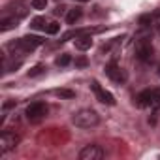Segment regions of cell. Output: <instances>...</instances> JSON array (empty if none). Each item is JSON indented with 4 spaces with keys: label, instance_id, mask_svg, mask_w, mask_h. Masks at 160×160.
Listing matches in <instances>:
<instances>
[{
    "label": "cell",
    "instance_id": "obj_9",
    "mask_svg": "<svg viewBox=\"0 0 160 160\" xmlns=\"http://www.w3.org/2000/svg\"><path fill=\"white\" fill-rule=\"evenodd\" d=\"M75 47L79 49V51H87V49H91L92 47V38L85 32V34H81V36H77L75 38Z\"/></svg>",
    "mask_w": 160,
    "mask_h": 160
},
{
    "label": "cell",
    "instance_id": "obj_3",
    "mask_svg": "<svg viewBox=\"0 0 160 160\" xmlns=\"http://www.w3.org/2000/svg\"><path fill=\"white\" fill-rule=\"evenodd\" d=\"M43 43V38H40V36H23L21 40H17V42H13V43H10V47L12 49H19V51H32V49H36L38 45H42Z\"/></svg>",
    "mask_w": 160,
    "mask_h": 160
},
{
    "label": "cell",
    "instance_id": "obj_17",
    "mask_svg": "<svg viewBox=\"0 0 160 160\" xmlns=\"http://www.w3.org/2000/svg\"><path fill=\"white\" fill-rule=\"evenodd\" d=\"M151 108H154V109L160 108V91H152V102H151Z\"/></svg>",
    "mask_w": 160,
    "mask_h": 160
},
{
    "label": "cell",
    "instance_id": "obj_4",
    "mask_svg": "<svg viewBox=\"0 0 160 160\" xmlns=\"http://www.w3.org/2000/svg\"><path fill=\"white\" fill-rule=\"evenodd\" d=\"M25 115H27V119H28L30 122H40V121L47 115V104H45V102H32V104L27 108Z\"/></svg>",
    "mask_w": 160,
    "mask_h": 160
},
{
    "label": "cell",
    "instance_id": "obj_5",
    "mask_svg": "<svg viewBox=\"0 0 160 160\" xmlns=\"http://www.w3.org/2000/svg\"><path fill=\"white\" fill-rule=\"evenodd\" d=\"M104 149L100 145H87L79 151V158L81 160H102L104 158Z\"/></svg>",
    "mask_w": 160,
    "mask_h": 160
},
{
    "label": "cell",
    "instance_id": "obj_18",
    "mask_svg": "<svg viewBox=\"0 0 160 160\" xmlns=\"http://www.w3.org/2000/svg\"><path fill=\"white\" fill-rule=\"evenodd\" d=\"M58 30H60V25L58 23H47V28H45L47 34H57Z\"/></svg>",
    "mask_w": 160,
    "mask_h": 160
},
{
    "label": "cell",
    "instance_id": "obj_7",
    "mask_svg": "<svg viewBox=\"0 0 160 160\" xmlns=\"http://www.w3.org/2000/svg\"><path fill=\"white\" fill-rule=\"evenodd\" d=\"M106 75H108L109 79H113L115 83L126 81V73H124V70H122L121 66H117L115 62H109V64L106 66Z\"/></svg>",
    "mask_w": 160,
    "mask_h": 160
},
{
    "label": "cell",
    "instance_id": "obj_20",
    "mask_svg": "<svg viewBox=\"0 0 160 160\" xmlns=\"http://www.w3.org/2000/svg\"><path fill=\"white\" fill-rule=\"evenodd\" d=\"M47 0H32V8L34 10H45Z\"/></svg>",
    "mask_w": 160,
    "mask_h": 160
},
{
    "label": "cell",
    "instance_id": "obj_10",
    "mask_svg": "<svg viewBox=\"0 0 160 160\" xmlns=\"http://www.w3.org/2000/svg\"><path fill=\"white\" fill-rule=\"evenodd\" d=\"M19 19L21 17H8V15H4L2 17V21H0V32H8V30H12V28H15L17 27V23H19Z\"/></svg>",
    "mask_w": 160,
    "mask_h": 160
},
{
    "label": "cell",
    "instance_id": "obj_21",
    "mask_svg": "<svg viewBox=\"0 0 160 160\" xmlns=\"http://www.w3.org/2000/svg\"><path fill=\"white\" fill-rule=\"evenodd\" d=\"M87 64H89V60H87L85 57H79V58H75V66H77V68H85Z\"/></svg>",
    "mask_w": 160,
    "mask_h": 160
},
{
    "label": "cell",
    "instance_id": "obj_1",
    "mask_svg": "<svg viewBox=\"0 0 160 160\" xmlns=\"http://www.w3.org/2000/svg\"><path fill=\"white\" fill-rule=\"evenodd\" d=\"M72 122L77 126V128H92L100 122V117L94 109H79L73 113L72 117Z\"/></svg>",
    "mask_w": 160,
    "mask_h": 160
},
{
    "label": "cell",
    "instance_id": "obj_15",
    "mask_svg": "<svg viewBox=\"0 0 160 160\" xmlns=\"http://www.w3.org/2000/svg\"><path fill=\"white\" fill-rule=\"evenodd\" d=\"M55 62H57V66H68V64L72 62V58H70V55H68V53H62L60 57H57V60H55Z\"/></svg>",
    "mask_w": 160,
    "mask_h": 160
},
{
    "label": "cell",
    "instance_id": "obj_14",
    "mask_svg": "<svg viewBox=\"0 0 160 160\" xmlns=\"http://www.w3.org/2000/svg\"><path fill=\"white\" fill-rule=\"evenodd\" d=\"M45 70H47V68H45L43 64H38V66H34L32 70H28V77H38V75H42Z\"/></svg>",
    "mask_w": 160,
    "mask_h": 160
},
{
    "label": "cell",
    "instance_id": "obj_25",
    "mask_svg": "<svg viewBox=\"0 0 160 160\" xmlns=\"http://www.w3.org/2000/svg\"><path fill=\"white\" fill-rule=\"evenodd\" d=\"M158 73H160V64H158Z\"/></svg>",
    "mask_w": 160,
    "mask_h": 160
},
{
    "label": "cell",
    "instance_id": "obj_11",
    "mask_svg": "<svg viewBox=\"0 0 160 160\" xmlns=\"http://www.w3.org/2000/svg\"><path fill=\"white\" fill-rule=\"evenodd\" d=\"M151 102H152V91H143L136 96V104L139 108H151Z\"/></svg>",
    "mask_w": 160,
    "mask_h": 160
},
{
    "label": "cell",
    "instance_id": "obj_16",
    "mask_svg": "<svg viewBox=\"0 0 160 160\" xmlns=\"http://www.w3.org/2000/svg\"><path fill=\"white\" fill-rule=\"evenodd\" d=\"M151 23H152V17H151V15H141V17H139V27H141V28L151 27Z\"/></svg>",
    "mask_w": 160,
    "mask_h": 160
},
{
    "label": "cell",
    "instance_id": "obj_22",
    "mask_svg": "<svg viewBox=\"0 0 160 160\" xmlns=\"http://www.w3.org/2000/svg\"><path fill=\"white\" fill-rule=\"evenodd\" d=\"M15 106V102H4V106H2V109L6 111V109H10V108H13Z\"/></svg>",
    "mask_w": 160,
    "mask_h": 160
},
{
    "label": "cell",
    "instance_id": "obj_12",
    "mask_svg": "<svg viewBox=\"0 0 160 160\" xmlns=\"http://www.w3.org/2000/svg\"><path fill=\"white\" fill-rule=\"evenodd\" d=\"M79 17H81V10H79V8H73V10L68 12V15H66V23H68V25H75V23L79 21Z\"/></svg>",
    "mask_w": 160,
    "mask_h": 160
},
{
    "label": "cell",
    "instance_id": "obj_6",
    "mask_svg": "<svg viewBox=\"0 0 160 160\" xmlns=\"http://www.w3.org/2000/svg\"><path fill=\"white\" fill-rule=\"evenodd\" d=\"M136 57L139 60H143V62H147V60L152 58V45H151L149 40H139L136 43Z\"/></svg>",
    "mask_w": 160,
    "mask_h": 160
},
{
    "label": "cell",
    "instance_id": "obj_2",
    "mask_svg": "<svg viewBox=\"0 0 160 160\" xmlns=\"http://www.w3.org/2000/svg\"><path fill=\"white\" fill-rule=\"evenodd\" d=\"M19 141H21L19 134H15V132H10V130H4L2 134H0V152H2V154H6V152L13 151V149L19 145Z\"/></svg>",
    "mask_w": 160,
    "mask_h": 160
},
{
    "label": "cell",
    "instance_id": "obj_13",
    "mask_svg": "<svg viewBox=\"0 0 160 160\" xmlns=\"http://www.w3.org/2000/svg\"><path fill=\"white\" fill-rule=\"evenodd\" d=\"M30 27L36 28V30H45V28H47V21H45L43 17H34L32 23H30Z\"/></svg>",
    "mask_w": 160,
    "mask_h": 160
},
{
    "label": "cell",
    "instance_id": "obj_23",
    "mask_svg": "<svg viewBox=\"0 0 160 160\" xmlns=\"http://www.w3.org/2000/svg\"><path fill=\"white\" fill-rule=\"evenodd\" d=\"M64 10H66L64 6H57V10H55V13H57V15H62V13H64Z\"/></svg>",
    "mask_w": 160,
    "mask_h": 160
},
{
    "label": "cell",
    "instance_id": "obj_8",
    "mask_svg": "<svg viewBox=\"0 0 160 160\" xmlns=\"http://www.w3.org/2000/svg\"><path fill=\"white\" fill-rule=\"evenodd\" d=\"M91 87H92V91H94L96 98H98L102 104H108V106H113V104H115V98H113V94H111L109 91L102 89L98 81H92V85H91Z\"/></svg>",
    "mask_w": 160,
    "mask_h": 160
},
{
    "label": "cell",
    "instance_id": "obj_19",
    "mask_svg": "<svg viewBox=\"0 0 160 160\" xmlns=\"http://www.w3.org/2000/svg\"><path fill=\"white\" fill-rule=\"evenodd\" d=\"M58 96H62V98H73L75 96V92L73 91H68V89H58V91H55Z\"/></svg>",
    "mask_w": 160,
    "mask_h": 160
},
{
    "label": "cell",
    "instance_id": "obj_24",
    "mask_svg": "<svg viewBox=\"0 0 160 160\" xmlns=\"http://www.w3.org/2000/svg\"><path fill=\"white\" fill-rule=\"evenodd\" d=\"M77 2H89V0H77Z\"/></svg>",
    "mask_w": 160,
    "mask_h": 160
}]
</instances>
